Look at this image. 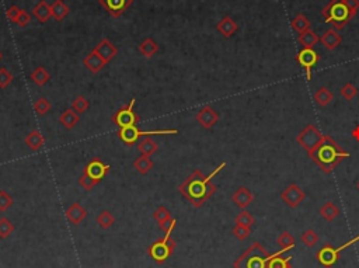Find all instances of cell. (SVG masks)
Returning a JSON list of instances; mask_svg holds the SVG:
<instances>
[{"instance_id": "cell-1", "label": "cell", "mask_w": 359, "mask_h": 268, "mask_svg": "<svg viewBox=\"0 0 359 268\" xmlns=\"http://www.w3.org/2000/svg\"><path fill=\"white\" fill-rule=\"evenodd\" d=\"M225 167L226 163H221L209 176H205L201 170H194L180 184L178 191L188 202H191L194 208H201L218 190V187L212 183V179Z\"/></svg>"}, {"instance_id": "cell-2", "label": "cell", "mask_w": 359, "mask_h": 268, "mask_svg": "<svg viewBox=\"0 0 359 268\" xmlns=\"http://www.w3.org/2000/svg\"><path fill=\"white\" fill-rule=\"evenodd\" d=\"M309 157L324 173L330 174L334 172L338 163L349 157V153L344 151L331 136L324 135V139L321 140V143L316 151L309 153Z\"/></svg>"}, {"instance_id": "cell-3", "label": "cell", "mask_w": 359, "mask_h": 268, "mask_svg": "<svg viewBox=\"0 0 359 268\" xmlns=\"http://www.w3.org/2000/svg\"><path fill=\"white\" fill-rule=\"evenodd\" d=\"M271 254L255 241L233 263V268H268Z\"/></svg>"}, {"instance_id": "cell-4", "label": "cell", "mask_w": 359, "mask_h": 268, "mask_svg": "<svg viewBox=\"0 0 359 268\" xmlns=\"http://www.w3.org/2000/svg\"><path fill=\"white\" fill-rule=\"evenodd\" d=\"M110 166L105 164L100 157L91 159L84 167L83 173L79 179V185L86 191H91L97 184H100L107 174L110 173Z\"/></svg>"}, {"instance_id": "cell-5", "label": "cell", "mask_w": 359, "mask_h": 268, "mask_svg": "<svg viewBox=\"0 0 359 268\" xmlns=\"http://www.w3.org/2000/svg\"><path fill=\"white\" fill-rule=\"evenodd\" d=\"M323 17L326 18V22L332 24L336 30L344 28L348 21L352 18L349 14L348 7L345 6L344 0H331L328 5L321 11Z\"/></svg>"}, {"instance_id": "cell-6", "label": "cell", "mask_w": 359, "mask_h": 268, "mask_svg": "<svg viewBox=\"0 0 359 268\" xmlns=\"http://www.w3.org/2000/svg\"><path fill=\"white\" fill-rule=\"evenodd\" d=\"M176 246H177V243L172 237V233H166L164 237H160L155 243L150 245L148 249V254L156 264H163L172 257Z\"/></svg>"}, {"instance_id": "cell-7", "label": "cell", "mask_w": 359, "mask_h": 268, "mask_svg": "<svg viewBox=\"0 0 359 268\" xmlns=\"http://www.w3.org/2000/svg\"><path fill=\"white\" fill-rule=\"evenodd\" d=\"M178 134V129H155V131H139L138 127H128V128L118 129V138L125 142L127 145L132 146L142 136H150V135H176Z\"/></svg>"}, {"instance_id": "cell-8", "label": "cell", "mask_w": 359, "mask_h": 268, "mask_svg": "<svg viewBox=\"0 0 359 268\" xmlns=\"http://www.w3.org/2000/svg\"><path fill=\"white\" fill-rule=\"evenodd\" d=\"M356 241H359V235L355 236L354 239H351V240H348L347 243H344L343 246L340 247H332L330 246V245H327V246L321 247L320 250L317 252V254H316V258H317V261L323 265V267L326 268H330L332 267L334 264L337 263L338 258H340V254H341V252L343 250H345L347 247L352 246V245H355Z\"/></svg>"}, {"instance_id": "cell-9", "label": "cell", "mask_w": 359, "mask_h": 268, "mask_svg": "<svg viewBox=\"0 0 359 268\" xmlns=\"http://www.w3.org/2000/svg\"><path fill=\"white\" fill-rule=\"evenodd\" d=\"M323 139H324V135L321 134L320 129L317 128V127H315L313 124H309V125L298 135V138H296L299 145L302 146L307 153H312L313 151H316Z\"/></svg>"}, {"instance_id": "cell-10", "label": "cell", "mask_w": 359, "mask_h": 268, "mask_svg": "<svg viewBox=\"0 0 359 268\" xmlns=\"http://www.w3.org/2000/svg\"><path fill=\"white\" fill-rule=\"evenodd\" d=\"M135 99L129 101V104L127 106H122L118 111L112 115V123L115 124L116 127L119 128H128V127H136L140 121L139 114L135 110Z\"/></svg>"}, {"instance_id": "cell-11", "label": "cell", "mask_w": 359, "mask_h": 268, "mask_svg": "<svg viewBox=\"0 0 359 268\" xmlns=\"http://www.w3.org/2000/svg\"><path fill=\"white\" fill-rule=\"evenodd\" d=\"M320 59L319 54L316 52L315 48H303L296 55V61L300 66L303 67L304 73H306V79L310 80L312 79V69L317 65V62Z\"/></svg>"}, {"instance_id": "cell-12", "label": "cell", "mask_w": 359, "mask_h": 268, "mask_svg": "<svg viewBox=\"0 0 359 268\" xmlns=\"http://www.w3.org/2000/svg\"><path fill=\"white\" fill-rule=\"evenodd\" d=\"M99 3L111 17L118 18L132 6L133 0H99Z\"/></svg>"}, {"instance_id": "cell-13", "label": "cell", "mask_w": 359, "mask_h": 268, "mask_svg": "<svg viewBox=\"0 0 359 268\" xmlns=\"http://www.w3.org/2000/svg\"><path fill=\"white\" fill-rule=\"evenodd\" d=\"M281 198L288 207L296 208L303 202V200L306 198V194H304V191L298 184H291L282 191Z\"/></svg>"}, {"instance_id": "cell-14", "label": "cell", "mask_w": 359, "mask_h": 268, "mask_svg": "<svg viewBox=\"0 0 359 268\" xmlns=\"http://www.w3.org/2000/svg\"><path fill=\"white\" fill-rule=\"evenodd\" d=\"M195 119L204 129H210L213 128L219 121V114L210 106H205L197 112Z\"/></svg>"}, {"instance_id": "cell-15", "label": "cell", "mask_w": 359, "mask_h": 268, "mask_svg": "<svg viewBox=\"0 0 359 268\" xmlns=\"http://www.w3.org/2000/svg\"><path fill=\"white\" fill-rule=\"evenodd\" d=\"M93 51H95L107 63H110L118 55V48L108 38L101 39L99 44L95 45V48Z\"/></svg>"}, {"instance_id": "cell-16", "label": "cell", "mask_w": 359, "mask_h": 268, "mask_svg": "<svg viewBox=\"0 0 359 268\" xmlns=\"http://www.w3.org/2000/svg\"><path fill=\"white\" fill-rule=\"evenodd\" d=\"M65 216L72 225H80L87 216V209L82 207L80 202H73L72 205L66 209Z\"/></svg>"}, {"instance_id": "cell-17", "label": "cell", "mask_w": 359, "mask_h": 268, "mask_svg": "<svg viewBox=\"0 0 359 268\" xmlns=\"http://www.w3.org/2000/svg\"><path fill=\"white\" fill-rule=\"evenodd\" d=\"M232 201L234 202L238 208L244 209V208H247L251 202L254 201V196H253V192H251L247 187H238L237 190H236V192L233 194Z\"/></svg>"}, {"instance_id": "cell-18", "label": "cell", "mask_w": 359, "mask_h": 268, "mask_svg": "<svg viewBox=\"0 0 359 268\" xmlns=\"http://www.w3.org/2000/svg\"><path fill=\"white\" fill-rule=\"evenodd\" d=\"M83 65L87 67L91 73H99L104 69L107 62H105L95 51H91L89 55L84 56Z\"/></svg>"}, {"instance_id": "cell-19", "label": "cell", "mask_w": 359, "mask_h": 268, "mask_svg": "<svg viewBox=\"0 0 359 268\" xmlns=\"http://www.w3.org/2000/svg\"><path fill=\"white\" fill-rule=\"evenodd\" d=\"M24 143L33 152H38L41 148H44L46 140H45L44 135L39 132V129H33V131L28 132V135L26 136Z\"/></svg>"}, {"instance_id": "cell-20", "label": "cell", "mask_w": 359, "mask_h": 268, "mask_svg": "<svg viewBox=\"0 0 359 268\" xmlns=\"http://www.w3.org/2000/svg\"><path fill=\"white\" fill-rule=\"evenodd\" d=\"M320 42L324 45L328 51H334L338 45L343 42V38H341V35L337 33L336 28H330V30H327L326 33L321 35Z\"/></svg>"}, {"instance_id": "cell-21", "label": "cell", "mask_w": 359, "mask_h": 268, "mask_svg": "<svg viewBox=\"0 0 359 268\" xmlns=\"http://www.w3.org/2000/svg\"><path fill=\"white\" fill-rule=\"evenodd\" d=\"M216 30L225 37V38H230L233 34L238 30L237 22L233 20L232 17H223L221 21L216 24Z\"/></svg>"}, {"instance_id": "cell-22", "label": "cell", "mask_w": 359, "mask_h": 268, "mask_svg": "<svg viewBox=\"0 0 359 268\" xmlns=\"http://www.w3.org/2000/svg\"><path fill=\"white\" fill-rule=\"evenodd\" d=\"M59 123L62 124L63 128L70 131V129L75 128L80 123V117H79V114L73 108H67V110H65L59 115Z\"/></svg>"}, {"instance_id": "cell-23", "label": "cell", "mask_w": 359, "mask_h": 268, "mask_svg": "<svg viewBox=\"0 0 359 268\" xmlns=\"http://www.w3.org/2000/svg\"><path fill=\"white\" fill-rule=\"evenodd\" d=\"M285 252H288V249H281L275 254H271L268 268H293L291 264L292 257H282V254Z\"/></svg>"}, {"instance_id": "cell-24", "label": "cell", "mask_w": 359, "mask_h": 268, "mask_svg": "<svg viewBox=\"0 0 359 268\" xmlns=\"http://www.w3.org/2000/svg\"><path fill=\"white\" fill-rule=\"evenodd\" d=\"M33 16L38 20L39 22H46L50 20L52 14H51V6L45 2V0H39L38 5L34 6Z\"/></svg>"}, {"instance_id": "cell-25", "label": "cell", "mask_w": 359, "mask_h": 268, "mask_svg": "<svg viewBox=\"0 0 359 268\" xmlns=\"http://www.w3.org/2000/svg\"><path fill=\"white\" fill-rule=\"evenodd\" d=\"M70 13L69 6L63 2V0H55L52 5H51V14L55 18L56 21H62L63 18H66Z\"/></svg>"}, {"instance_id": "cell-26", "label": "cell", "mask_w": 359, "mask_h": 268, "mask_svg": "<svg viewBox=\"0 0 359 268\" xmlns=\"http://www.w3.org/2000/svg\"><path fill=\"white\" fill-rule=\"evenodd\" d=\"M153 167H155V163L152 162L150 156H146V155H140L133 162V168L142 176H146Z\"/></svg>"}, {"instance_id": "cell-27", "label": "cell", "mask_w": 359, "mask_h": 268, "mask_svg": "<svg viewBox=\"0 0 359 268\" xmlns=\"http://www.w3.org/2000/svg\"><path fill=\"white\" fill-rule=\"evenodd\" d=\"M138 51L145 58H152L159 52V45L153 38H145L138 46Z\"/></svg>"}, {"instance_id": "cell-28", "label": "cell", "mask_w": 359, "mask_h": 268, "mask_svg": "<svg viewBox=\"0 0 359 268\" xmlns=\"http://www.w3.org/2000/svg\"><path fill=\"white\" fill-rule=\"evenodd\" d=\"M30 79H31V82H33L34 84H37V86L41 87V86H45V84L50 82L51 73L48 72L44 66H38L35 67L33 72H31Z\"/></svg>"}, {"instance_id": "cell-29", "label": "cell", "mask_w": 359, "mask_h": 268, "mask_svg": "<svg viewBox=\"0 0 359 268\" xmlns=\"http://www.w3.org/2000/svg\"><path fill=\"white\" fill-rule=\"evenodd\" d=\"M319 41H320V37L312 30H307L304 33L299 34V44L302 45L303 48H315V45Z\"/></svg>"}, {"instance_id": "cell-30", "label": "cell", "mask_w": 359, "mask_h": 268, "mask_svg": "<svg viewBox=\"0 0 359 268\" xmlns=\"http://www.w3.org/2000/svg\"><path fill=\"white\" fill-rule=\"evenodd\" d=\"M138 151L140 152V155L152 156L153 153H156V152L159 151V145H157V142H155L152 138L146 136L145 139H142L139 142Z\"/></svg>"}, {"instance_id": "cell-31", "label": "cell", "mask_w": 359, "mask_h": 268, "mask_svg": "<svg viewBox=\"0 0 359 268\" xmlns=\"http://www.w3.org/2000/svg\"><path fill=\"white\" fill-rule=\"evenodd\" d=\"M319 212H320L321 218L326 219L327 222H332V221L340 215V209H338L337 205H336L334 202H326V204L320 208Z\"/></svg>"}, {"instance_id": "cell-32", "label": "cell", "mask_w": 359, "mask_h": 268, "mask_svg": "<svg viewBox=\"0 0 359 268\" xmlns=\"http://www.w3.org/2000/svg\"><path fill=\"white\" fill-rule=\"evenodd\" d=\"M33 107L34 111L37 112L39 117H44V115H46L51 111L52 104H51V101L46 97H38L37 100L34 101Z\"/></svg>"}, {"instance_id": "cell-33", "label": "cell", "mask_w": 359, "mask_h": 268, "mask_svg": "<svg viewBox=\"0 0 359 268\" xmlns=\"http://www.w3.org/2000/svg\"><path fill=\"white\" fill-rule=\"evenodd\" d=\"M332 99H334V95H332L331 91L327 89V87H321V89L316 91L315 94V101L321 107L328 106L332 101Z\"/></svg>"}, {"instance_id": "cell-34", "label": "cell", "mask_w": 359, "mask_h": 268, "mask_svg": "<svg viewBox=\"0 0 359 268\" xmlns=\"http://www.w3.org/2000/svg\"><path fill=\"white\" fill-rule=\"evenodd\" d=\"M97 224L101 229H110L111 226L115 224V216L110 211H101L97 216Z\"/></svg>"}, {"instance_id": "cell-35", "label": "cell", "mask_w": 359, "mask_h": 268, "mask_svg": "<svg viewBox=\"0 0 359 268\" xmlns=\"http://www.w3.org/2000/svg\"><path fill=\"white\" fill-rule=\"evenodd\" d=\"M292 28L293 30H296L299 34L307 31V30H310L309 18H307L306 16H303V14H298V16L293 18Z\"/></svg>"}, {"instance_id": "cell-36", "label": "cell", "mask_w": 359, "mask_h": 268, "mask_svg": "<svg viewBox=\"0 0 359 268\" xmlns=\"http://www.w3.org/2000/svg\"><path fill=\"white\" fill-rule=\"evenodd\" d=\"M276 243H278L282 249H288V250H291V249L295 247V243H296V241H295V237H293L289 232H282L281 235L278 236Z\"/></svg>"}, {"instance_id": "cell-37", "label": "cell", "mask_w": 359, "mask_h": 268, "mask_svg": "<svg viewBox=\"0 0 359 268\" xmlns=\"http://www.w3.org/2000/svg\"><path fill=\"white\" fill-rule=\"evenodd\" d=\"M72 108L78 114H83L90 108V101L84 97V95H78L75 100L72 101Z\"/></svg>"}, {"instance_id": "cell-38", "label": "cell", "mask_w": 359, "mask_h": 268, "mask_svg": "<svg viewBox=\"0 0 359 268\" xmlns=\"http://www.w3.org/2000/svg\"><path fill=\"white\" fill-rule=\"evenodd\" d=\"M236 225H240V226H246V228H251L253 225L255 224V218L247 211H242L236 216Z\"/></svg>"}, {"instance_id": "cell-39", "label": "cell", "mask_w": 359, "mask_h": 268, "mask_svg": "<svg viewBox=\"0 0 359 268\" xmlns=\"http://www.w3.org/2000/svg\"><path fill=\"white\" fill-rule=\"evenodd\" d=\"M300 239H302L303 245H306L307 247H313L315 245H317V241H319L320 237H319V235H317V232L315 229H307L304 230Z\"/></svg>"}, {"instance_id": "cell-40", "label": "cell", "mask_w": 359, "mask_h": 268, "mask_svg": "<svg viewBox=\"0 0 359 268\" xmlns=\"http://www.w3.org/2000/svg\"><path fill=\"white\" fill-rule=\"evenodd\" d=\"M14 232V225L10 219L0 218V239H7Z\"/></svg>"}, {"instance_id": "cell-41", "label": "cell", "mask_w": 359, "mask_h": 268, "mask_svg": "<svg viewBox=\"0 0 359 268\" xmlns=\"http://www.w3.org/2000/svg\"><path fill=\"white\" fill-rule=\"evenodd\" d=\"M153 218H155V221L159 224V226L160 225H163L164 222H167L169 219H172V212L167 209L166 207H159L157 209H156L155 212H153Z\"/></svg>"}, {"instance_id": "cell-42", "label": "cell", "mask_w": 359, "mask_h": 268, "mask_svg": "<svg viewBox=\"0 0 359 268\" xmlns=\"http://www.w3.org/2000/svg\"><path fill=\"white\" fill-rule=\"evenodd\" d=\"M13 80H14L13 73L6 67H0V89H6L7 86H10Z\"/></svg>"}, {"instance_id": "cell-43", "label": "cell", "mask_w": 359, "mask_h": 268, "mask_svg": "<svg viewBox=\"0 0 359 268\" xmlns=\"http://www.w3.org/2000/svg\"><path fill=\"white\" fill-rule=\"evenodd\" d=\"M13 204H14V201H13L10 194L3 190L0 191V212H6L9 208L13 207Z\"/></svg>"}, {"instance_id": "cell-44", "label": "cell", "mask_w": 359, "mask_h": 268, "mask_svg": "<svg viewBox=\"0 0 359 268\" xmlns=\"http://www.w3.org/2000/svg\"><path fill=\"white\" fill-rule=\"evenodd\" d=\"M340 93H341V95H343L345 100L351 101L354 100L356 94H358V89L352 83H347L343 89L340 90Z\"/></svg>"}, {"instance_id": "cell-45", "label": "cell", "mask_w": 359, "mask_h": 268, "mask_svg": "<svg viewBox=\"0 0 359 268\" xmlns=\"http://www.w3.org/2000/svg\"><path fill=\"white\" fill-rule=\"evenodd\" d=\"M233 235L236 236V239H238L240 241L246 240L250 235H251V228H246V226H240V225H236L233 228Z\"/></svg>"}, {"instance_id": "cell-46", "label": "cell", "mask_w": 359, "mask_h": 268, "mask_svg": "<svg viewBox=\"0 0 359 268\" xmlns=\"http://www.w3.org/2000/svg\"><path fill=\"white\" fill-rule=\"evenodd\" d=\"M31 22V14L28 13V11L22 10L20 11V14H18V17H17V20L14 24H17L20 28H26Z\"/></svg>"}, {"instance_id": "cell-47", "label": "cell", "mask_w": 359, "mask_h": 268, "mask_svg": "<svg viewBox=\"0 0 359 268\" xmlns=\"http://www.w3.org/2000/svg\"><path fill=\"white\" fill-rule=\"evenodd\" d=\"M344 3H345V6H347V7H348L351 17L354 18L359 10V0H344Z\"/></svg>"}, {"instance_id": "cell-48", "label": "cell", "mask_w": 359, "mask_h": 268, "mask_svg": "<svg viewBox=\"0 0 359 268\" xmlns=\"http://www.w3.org/2000/svg\"><path fill=\"white\" fill-rule=\"evenodd\" d=\"M20 11H21L20 7H17V6H11V7H9V10L6 11V16H7V18H9L10 21L16 22L17 17H18V14H20Z\"/></svg>"}, {"instance_id": "cell-49", "label": "cell", "mask_w": 359, "mask_h": 268, "mask_svg": "<svg viewBox=\"0 0 359 268\" xmlns=\"http://www.w3.org/2000/svg\"><path fill=\"white\" fill-rule=\"evenodd\" d=\"M351 135H352V138H354L356 142H359V125H356L354 129H352V132H351Z\"/></svg>"}, {"instance_id": "cell-50", "label": "cell", "mask_w": 359, "mask_h": 268, "mask_svg": "<svg viewBox=\"0 0 359 268\" xmlns=\"http://www.w3.org/2000/svg\"><path fill=\"white\" fill-rule=\"evenodd\" d=\"M3 59V54H2V51H0V61Z\"/></svg>"}, {"instance_id": "cell-51", "label": "cell", "mask_w": 359, "mask_h": 268, "mask_svg": "<svg viewBox=\"0 0 359 268\" xmlns=\"http://www.w3.org/2000/svg\"><path fill=\"white\" fill-rule=\"evenodd\" d=\"M356 187H358V190H359V183H358V185H356Z\"/></svg>"}]
</instances>
